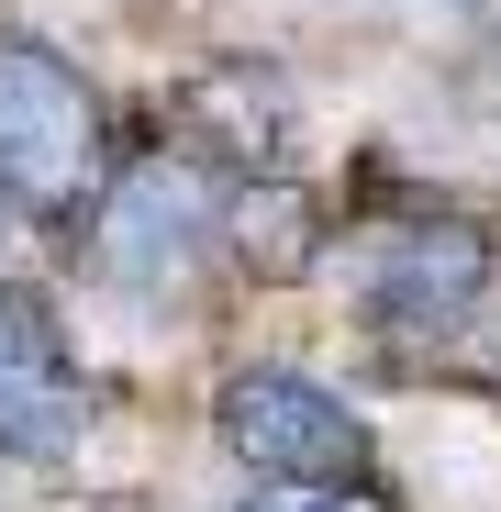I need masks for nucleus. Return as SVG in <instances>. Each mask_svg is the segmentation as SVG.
Here are the masks:
<instances>
[{"instance_id": "nucleus-8", "label": "nucleus", "mask_w": 501, "mask_h": 512, "mask_svg": "<svg viewBox=\"0 0 501 512\" xmlns=\"http://www.w3.org/2000/svg\"><path fill=\"white\" fill-rule=\"evenodd\" d=\"M12 223H23V212H12V201H0V234H12Z\"/></svg>"}, {"instance_id": "nucleus-2", "label": "nucleus", "mask_w": 501, "mask_h": 512, "mask_svg": "<svg viewBox=\"0 0 501 512\" xmlns=\"http://www.w3.org/2000/svg\"><path fill=\"white\" fill-rule=\"evenodd\" d=\"M112 112L45 34H0V201L23 223H90L112 190Z\"/></svg>"}, {"instance_id": "nucleus-5", "label": "nucleus", "mask_w": 501, "mask_h": 512, "mask_svg": "<svg viewBox=\"0 0 501 512\" xmlns=\"http://www.w3.org/2000/svg\"><path fill=\"white\" fill-rule=\"evenodd\" d=\"M90 412H101V390L67 357L56 312L0 279V457L12 468H56L78 435H90Z\"/></svg>"}, {"instance_id": "nucleus-3", "label": "nucleus", "mask_w": 501, "mask_h": 512, "mask_svg": "<svg viewBox=\"0 0 501 512\" xmlns=\"http://www.w3.org/2000/svg\"><path fill=\"white\" fill-rule=\"evenodd\" d=\"M490 234L468 212H401L357 234V323L379 334L390 357H424L457 346V334L490 312Z\"/></svg>"}, {"instance_id": "nucleus-4", "label": "nucleus", "mask_w": 501, "mask_h": 512, "mask_svg": "<svg viewBox=\"0 0 501 512\" xmlns=\"http://www.w3.org/2000/svg\"><path fill=\"white\" fill-rule=\"evenodd\" d=\"M212 435L257 479H346V468H368V423L301 368H234L212 390Z\"/></svg>"}, {"instance_id": "nucleus-7", "label": "nucleus", "mask_w": 501, "mask_h": 512, "mask_svg": "<svg viewBox=\"0 0 501 512\" xmlns=\"http://www.w3.org/2000/svg\"><path fill=\"white\" fill-rule=\"evenodd\" d=\"M234 512H401V490L379 468H346V479H257Z\"/></svg>"}, {"instance_id": "nucleus-1", "label": "nucleus", "mask_w": 501, "mask_h": 512, "mask_svg": "<svg viewBox=\"0 0 501 512\" xmlns=\"http://www.w3.org/2000/svg\"><path fill=\"white\" fill-rule=\"evenodd\" d=\"M223 234H234V179H223L212 156H190V145L123 156L112 190H101V212L78 223L90 279L123 290V301H179V290H201V268L223 256Z\"/></svg>"}, {"instance_id": "nucleus-6", "label": "nucleus", "mask_w": 501, "mask_h": 512, "mask_svg": "<svg viewBox=\"0 0 501 512\" xmlns=\"http://www.w3.org/2000/svg\"><path fill=\"white\" fill-rule=\"evenodd\" d=\"M312 245H323V212H312L290 179H234V234H223L234 268L290 279V268H312Z\"/></svg>"}]
</instances>
